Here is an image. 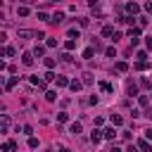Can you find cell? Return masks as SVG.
Here are the masks:
<instances>
[{
  "label": "cell",
  "instance_id": "2e32d148",
  "mask_svg": "<svg viewBox=\"0 0 152 152\" xmlns=\"http://www.w3.org/2000/svg\"><path fill=\"white\" fill-rule=\"evenodd\" d=\"M69 41H79V29H69Z\"/></svg>",
  "mask_w": 152,
  "mask_h": 152
},
{
  "label": "cell",
  "instance_id": "7402d4cb",
  "mask_svg": "<svg viewBox=\"0 0 152 152\" xmlns=\"http://www.w3.org/2000/svg\"><path fill=\"white\" fill-rule=\"evenodd\" d=\"M67 119H69L67 112H60V114H57V121H67Z\"/></svg>",
  "mask_w": 152,
  "mask_h": 152
},
{
  "label": "cell",
  "instance_id": "8fae6325",
  "mask_svg": "<svg viewBox=\"0 0 152 152\" xmlns=\"http://www.w3.org/2000/svg\"><path fill=\"white\" fill-rule=\"evenodd\" d=\"M81 86H83V83H81V81H79V79H74V81H71V83H69V88H71V90H74V93H76V90H81Z\"/></svg>",
  "mask_w": 152,
  "mask_h": 152
},
{
  "label": "cell",
  "instance_id": "44dd1931",
  "mask_svg": "<svg viewBox=\"0 0 152 152\" xmlns=\"http://www.w3.org/2000/svg\"><path fill=\"white\" fill-rule=\"evenodd\" d=\"M17 14H19V17H26V14H29V7H17Z\"/></svg>",
  "mask_w": 152,
  "mask_h": 152
},
{
  "label": "cell",
  "instance_id": "7c38bea8",
  "mask_svg": "<svg viewBox=\"0 0 152 152\" xmlns=\"http://www.w3.org/2000/svg\"><path fill=\"white\" fill-rule=\"evenodd\" d=\"M93 55H95V48H86L83 50V60H93Z\"/></svg>",
  "mask_w": 152,
  "mask_h": 152
},
{
  "label": "cell",
  "instance_id": "83f0119b",
  "mask_svg": "<svg viewBox=\"0 0 152 152\" xmlns=\"http://www.w3.org/2000/svg\"><path fill=\"white\" fill-rule=\"evenodd\" d=\"M105 52H107V57H117V50H114V48H107Z\"/></svg>",
  "mask_w": 152,
  "mask_h": 152
},
{
  "label": "cell",
  "instance_id": "f1b7e54d",
  "mask_svg": "<svg viewBox=\"0 0 152 152\" xmlns=\"http://www.w3.org/2000/svg\"><path fill=\"white\" fill-rule=\"evenodd\" d=\"M136 57H138V62H145V57H147V55H145V50H140Z\"/></svg>",
  "mask_w": 152,
  "mask_h": 152
},
{
  "label": "cell",
  "instance_id": "9c48e42d",
  "mask_svg": "<svg viewBox=\"0 0 152 152\" xmlns=\"http://www.w3.org/2000/svg\"><path fill=\"white\" fill-rule=\"evenodd\" d=\"M19 38H31V36H36V31H29V29H22V31H19L17 33Z\"/></svg>",
  "mask_w": 152,
  "mask_h": 152
},
{
  "label": "cell",
  "instance_id": "1f68e13d",
  "mask_svg": "<svg viewBox=\"0 0 152 152\" xmlns=\"http://www.w3.org/2000/svg\"><path fill=\"white\" fill-rule=\"evenodd\" d=\"M147 67H150L147 62H138V64H136V69H147Z\"/></svg>",
  "mask_w": 152,
  "mask_h": 152
},
{
  "label": "cell",
  "instance_id": "5b68a950",
  "mask_svg": "<svg viewBox=\"0 0 152 152\" xmlns=\"http://www.w3.org/2000/svg\"><path fill=\"white\" fill-rule=\"evenodd\" d=\"M22 62H24V67H31V64H33V55H31V52H24V55H22Z\"/></svg>",
  "mask_w": 152,
  "mask_h": 152
},
{
  "label": "cell",
  "instance_id": "52a82bcc",
  "mask_svg": "<svg viewBox=\"0 0 152 152\" xmlns=\"http://www.w3.org/2000/svg\"><path fill=\"white\" fill-rule=\"evenodd\" d=\"M10 150H17V143H14V140H7V143H3V152H10Z\"/></svg>",
  "mask_w": 152,
  "mask_h": 152
},
{
  "label": "cell",
  "instance_id": "e575fe53",
  "mask_svg": "<svg viewBox=\"0 0 152 152\" xmlns=\"http://www.w3.org/2000/svg\"><path fill=\"white\" fill-rule=\"evenodd\" d=\"M109 152H121V150H119V147H112V150H109Z\"/></svg>",
  "mask_w": 152,
  "mask_h": 152
},
{
  "label": "cell",
  "instance_id": "ac0fdd59",
  "mask_svg": "<svg viewBox=\"0 0 152 152\" xmlns=\"http://www.w3.org/2000/svg\"><path fill=\"white\" fill-rule=\"evenodd\" d=\"M43 52H45V48H43V45H36V48H33V57H41Z\"/></svg>",
  "mask_w": 152,
  "mask_h": 152
},
{
  "label": "cell",
  "instance_id": "8d00e7d4",
  "mask_svg": "<svg viewBox=\"0 0 152 152\" xmlns=\"http://www.w3.org/2000/svg\"><path fill=\"white\" fill-rule=\"evenodd\" d=\"M150 95H152V93H150Z\"/></svg>",
  "mask_w": 152,
  "mask_h": 152
},
{
  "label": "cell",
  "instance_id": "484cf974",
  "mask_svg": "<svg viewBox=\"0 0 152 152\" xmlns=\"http://www.w3.org/2000/svg\"><path fill=\"white\" fill-rule=\"evenodd\" d=\"M5 55H7V57H14V48L7 45V48H5Z\"/></svg>",
  "mask_w": 152,
  "mask_h": 152
},
{
  "label": "cell",
  "instance_id": "277c9868",
  "mask_svg": "<svg viewBox=\"0 0 152 152\" xmlns=\"http://www.w3.org/2000/svg\"><path fill=\"white\" fill-rule=\"evenodd\" d=\"M81 131H83V126H81L79 121H74V124L69 126V133H71V136H79V133H81Z\"/></svg>",
  "mask_w": 152,
  "mask_h": 152
},
{
  "label": "cell",
  "instance_id": "e0dca14e",
  "mask_svg": "<svg viewBox=\"0 0 152 152\" xmlns=\"http://www.w3.org/2000/svg\"><path fill=\"white\" fill-rule=\"evenodd\" d=\"M112 124H114V126H121V124H124V119L119 117V114H112Z\"/></svg>",
  "mask_w": 152,
  "mask_h": 152
},
{
  "label": "cell",
  "instance_id": "6da1fadb",
  "mask_svg": "<svg viewBox=\"0 0 152 152\" xmlns=\"http://www.w3.org/2000/svg\"><path fill=\"white\" fill-rule=\"evenodd\" d=\"M128 38H131V43H133V45H138V38H140V29H138V26H131V29H128Z\"/></svg>",
  "mask_w": 152,
  "mask_h": 152
},
{
  "label": "cell",
  "instance_id": "7a4b0ae2",
  "mask_svg": "<svg viewBox=\"0 0 152 152\" xmlns=\"http://www.w3.org/2000/svg\"><path fill=\"white\" fill-rule=\"evenodd\" d=\"M102 138H105V133H102V131H98V128H93V133H90V143H93V145H98Z\"/></svg>",
  "mask_w": 152,
  "mask_h": 152
},
{
  "label": "cell",
  "instance_id": "d6a6232c",
  "mask_svg": "<svg viewBox=\"0 0 152 152\" xmlns=\"http://www.w3.org/2000/svg\"><path fill=\"white\" fill-rule=\"evenodd\" d=\"M145 136H147V140H152V128H147V131H145Z\"/></svg>",
  "mask_w": 152,
  "mask_h": 152
},
{
  "label": "cell",
  "instance_id": "d4e9b609",
  "mask_svg": "<svg viewBox=\"0 0 152 152\" xmlns=\"http://www.w3.org/2000/svg\"><path fill=\"white\" fill-rule=\"evenodd\" d=\"M64 48H67V50H74V48H76V41H67Z\"/></svg>",
  "mask_w": 152,
  "mask_h": 152
},
{
  "label": "cell",
  "instance_id": "d6986e66",
  "mask_svg": "<svg viewBox=\"0 0 152 152\" xmlns=\"http://www.w3.org/2000/svg\"><path fill=\"white\" fill-rule=\"evenodd\" d=\"M138 102H140V107H147V105H150V98H147V95H140Z\"/></svg>",
  "mask_w": 152,
  "mask_h": 152
},
{
  "label": "cell",
  "instance_id": "5bb4252c",
  "mask_svg": "<svg viewBox=\"0 0 152 152\" xmlns=\"http://www.w3.org/2000/svg\"><path fill=\"white\" fill-rule=\"evenodd\" d=\"M71 81H67V76H57V86L60 88H64V86H69Z\"/></svg>",
  "mask_w": 152,
  "mask_h": 152
},
{
  "label": "cell",
  "instance_id": "f546056e",
  "mask_svg": "<svg viewBox=\"0 0 152 152\" xmlns=\"http://www.w3.org/2000/svg\"><path fill=\"white\" fill-rule=\"evenodd\" d=\"M45 67H48V69H52V67H55V60H52V57H48V60H45Z\"/></svg>",
  "mask_w": 152,
  "mask_h": 152
},
{
  "label": "cell",
  "instance_id": "d590c367",
  "mask_svg": "<svg viewBox=\"0 0 152 152\" xmlns=\"http://www.w3.org/2000/svg\"><path fill=\"white\" fill-rule=\"evenodd\" d=\"M60 152H71V150H67V147H62V150H60Z\"/></svg>",
  "mask_w": 152,
  "mask_h": 152
},
{
  "label": "cell",
  "instance_id": "8992f818",
  "mask_svg": "<svg viewBox=\"0 0 152 152\" xmlns=\"http://www.w3.org/2000/svg\"><path fill=\"white\" fill-rule=\"evenodd\" d=\"M102 133H105V138H107V140H114V136H117V131H114V126H109V128H105Z\"/></svg>",
  "mask_w": 152,
  "mask_h": 152
},
{
  "label": "cell",
  "instance_id": "ba28073f",
  "mask_svg": "<svg viewBox=\"0 0 152 152\" xmlns=\"http://www.w3.org/2000/svg\"><path fill=\"white\" fill-rule=\"evenodd\" d=\"M138 147H140L143 152H152V145H150L147 140H138Z\"/></svg>",
  "mask_w": 152,
  "mask_h": 152
},
{
  "label": "cell",
  "instance_id": "9a60e30c",
  "mask_svg": "<svg viewBox=\"0 0 152 152\" xmlns=\"http://www.w3.org/2000/svg\"><path fill=\"white\" fill-rule=\"evenodd\" d=\"M45 100H48V102H55V100H57V93H55V90H48V93H45Z\"/></svg>",
  "mask_w": 152,
  "mask_h": 152
},
{
  "label": "cell",
  "instance_id": "836d02e7",
  "mask_svg": "<svg viewBox=\"0 0 152 152\" xmlns=\"http://www.w3.org/2000/svg\"><path fill=\"white\" fill-rule=\"evenodd\" d=\"M124 152H136V145H128V147H126Z\"/></svg>",
  "mask_w": 152,
  "mask_h": 152
},
{
  "label": "cell",
  "instance_id": "cb8c5ba5",
  "mask_svg": "<svg viewBox=\"0 0 152 152\" xmlns=\"http://www.w3.org/2000/svg\"><path fill=\"white\" fill-rule=\"evenodd\" d=\"M83 83H86V86L93 83V74H86V76H83Z\"/></svg>",
  "mask_w": 152,
  "mask_h": 152
},
{
  "label": "cell",
  "instance_id": "4316f807",
  "mask_svg": "<svg viewBox=\"0 0 152 152\" xmlns=\"http://www.w3.org/2000/svg\"><path fill=\"white\" fill-rule=\"evenodd\" d=\"M38 19H43V22H50V19H52V17H48L45 12H38Z\"/></svg>",
  "mask_w": 152,
  "mask_h": 152
},
{
  "label": "cell",
  "instance_id": "3957f363",
  "mask_svg": "<svg viewBox=\"0 0 152 152\" xmlns=\"http://www.w3.org/2000/svg\"><path fill=\"white\" fill-rule=\"evenodd\" d=\"M126 12H128L131 17L138 14V12H140V5H138V3H128V5H126Z\"/></svg>",
  "mask_w": 152,
  "mask_h": 152
},
{
  "label": "cell",
  "instance_id": "603a6c76",
  "mask_svg": "<svg viewBox=\"0 0 152 152\" xmlns=\"http://www.w3.org/2000/svg\"><path fill=\"white\" fill-rule=\"evenodd\" d=\"M126 69H128L126 62H117V71H126Z\"/></svg>",
  "mask_w": 152,
  "mask_h": 152
},
{
  "label": "cell",
  "instance_id": "4dcf8cb0",
  "mask_svg": "<svg viewBox=\"0 0 152 152\" xmlns=\"http://www.w3.org/2000/svg\"><path fill=\"white\" fill-rule=\"evenodd\" d=\"M55 79H57V76H55L52 71H48V74H45V81H55Z\"/></svg>",
  "mask_w": 152,
  "mask_h": 152
},
{
  "label": "cell",
  "instance_id": "ffe728a7",
  "mask_svg": "<svg viewBox=\"0 0 152 152\" xmlns=\"http://www.w3.org/2000/svg\"><path fill=\"white\" fill-rule=\"evenodd\" d=\"M29 147H31V150H36V147H38V138H33V136H31V138H29Z\"/></svg>",
  "mask_w": 152,
  "mask_h": 152
},
{
  "label": "cell",
  "instance_id": "4fadbf2b",
  "mask_svg": "<svg viewBox=\"0 0 152 152\" xmlns=\"http://www.w3.org/2000/svg\"><path fill=\"white\" fill-rule=\"evenodd\" d=\"M62 19H64V14H62V12H55V14H52V19H50V22H52V24H60V22H62Z\"/></svg>",
  "mask_w": 152,
  "mask_h": 152
},
{
  "label": "cell",
  "instance_id": "30bf717a",
  "mask_svg": "<svg viewBox=\"0 0 152 152\" xmlns=\"http://www.w3.org/2000/svg\"><path fill=\"white\" fill-rule=\"evenodd\" d=\"M17 83H19V76H12V79H10L7 83H5V88H7V90H12V88H14Z\"/></svg>",
  "mask_w": 152,
  "mask_h": 152
}]
</instances>
